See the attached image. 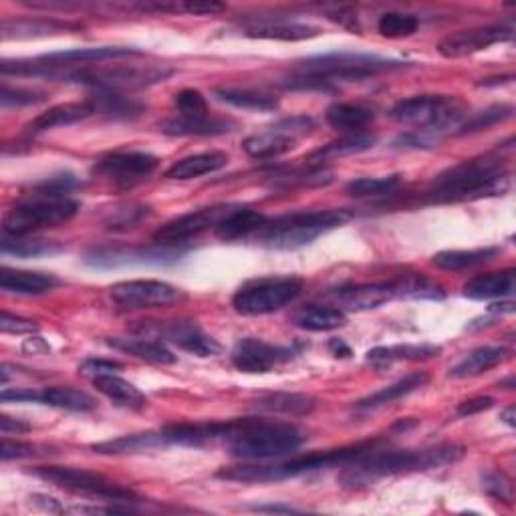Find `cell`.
Wrapping results in <instances>:
<instances>
[{
	"mask_svg": "<svg viewBox=\"0 0 516 516\" xmlns=\"http://www.w3.org/2000/svg\"><path fill=\"white\" fill-rule=\"evenodd\" d=\"M234 127L232 119L204 111L196 115L176 113L160 123V132L172 138H214L232 132Z\"/></svg>",
	"mask_w": 516,
	"mask_h": 516,
	"instance_id": "44dd1931",
	"label": "cell"
},
{
	"mask_svg": "<svg viewBox=\"0 0 516 516\" xmlns=\"http://www.w3.org/2000/svg\"><path fill=\"white\" fill-rule=\"evenodd\" d=\"M186 252L184 246H101L85 254V265L93 269H119L127 265H172Z\"/></svg>",
	"mask_w": 516,
	"mask_h": 516,
	"instance_id": "5bb4252c",
	"label": "cell"
},
{
	"mask_svg": "<svg viewBox=\"0 0 516 516\" xmlns=\"http://www.w3.org/2000/svg\"><path fill=\"white\" fill-rule=\"evenodd\" d=\"M267 216L250 210V208H242L236 206L216 228L218 238L232 242V240H242V238H254L256 232L261 230L267 224Z\"/></svg>",
	"mask_w": 516,
	"mask_h": 516,
	"instance_id": "d6a6232c",
	"label": "cell"
},
{
	"mask_svg": "<svg viewBox=\"0 0 516 516\" xmlns=\"http://www.w3.org/2000/svg\"><path fill=\"white\" fill-rule=\"evenodd\" d=\"M160 432H144V434H132V436H121L115 440H107L101 444H93L91 450L97 454L107 456H121V454H142L154 448H162Z\"/></svg>",
	"mask_w": 516,
	"mask_h": 516,
	"instance_id": "b9f144b4",
	"label": "cell"
},
{
	"mask_svg": "<svg viewBox=\"0 0 516 516\" xmlns=\"http://www.w3.org/2000/svg\"><path fill=\"white\" fill-rule=\"evenodd\" d=\"M174 103H176L178 113H182V115H196V113L208 111V103H206L204 95H202L200 91H196V89H184V91H180V93L176 95Z\"/></svg>",
	"mask_w": 516,
	"mask_h": 516,
	"instance_id": "f5cc1de1",
	"label": "cell"
},
{
	"mask_svg": "<svg viewBox=\"0 0 516 516\" xmlns=\"http://www.w3.org/2000/svg\"><path fill=\"white\" fill-rule=\"evenodd\" d=\"M134 331L154 335L160 341L172 343L196 357H214L220 353V343L202 331L196 321H144Z\"/></svg>",
	"mask_w": 516,
	"mask_h": 516,
	"instance_id": "e0dca14e",
	"label": "cell"
},
{
	"mask_svg": "<svg viewBox=\"0 0 516 516\" xmlns=\"http://www.w3.org/2000/svg\"><path fill=\"white\" fill-rule=\"evenodd\" d=\"M33 474L57 488H63L73 494L103 498L107 502H125L134 504L140 502L142 496L134 492L132 488H125L103 474L83 470V468H71V466H39L33 470Z\"/></svg>",
	"mask_w": 516,
	"mask_h": 516,
	"instance_id": "7c38bea8",
	"label": "cell"
},
{
	"mask_svg": "<svg viewBox=\"0 0 516 516\" xmlns=\"http://www.w3.org/2000/svg\"><path fill=\"white\" fill-rule=\"evenodd\" d=\"M406 63L363 53H327L299 63L287 89H333L337 83H353L400 69Z\"/></svg>",
	"mask_w": 516,
	"mask_h": 516,
	"instance_id": "3957f363",
	"label": "cell"
},
{
	"mask_svg": "<svg viewBox=\"0 0 516 516\" xmlns=\"http://www.w3.org/2000/svg\"><path fill=\"white\" fill-rule=\"evenodd\" d=\"M91 115H95V109H93L89 99L83 101V103H61V105H55V107L47 109L45 113L37 115L33 121H29L25 125V132L31 134V136L45 134V132H51V129H57V127L75 125L79 121H85Z\"/></svg>",
	"mask_w": 516,
	"mask_h": 516,
	"instance_id": "d4e9b609",
	"label": "cell"
},
{
	"mask_svg": "<svg viewBox=\"0 0 516 516\" xmlns=\"http://www.w3.org/2000/svg\"><path fill=\"white\" fill-rule=\"evenodd\" d=\"M228 164V156L222 152H204L178 160L166 170L168 180H194L222 170Z\"/></svg>",
	"mask_w": 516,
	"mask_h": 516,
	"instance_id": "8d00e7d4",
	"label": "cell"
},
{
	"mask_svg": "<svg viewBox=\"0 0 516 516\" xmlns=\"http://www.w3.org/2000/svg\"><path fill=\"white\" fill-rule=\"evenodd\" d=\"M45 454H51V452L47 448H43V446L25 444V442H13L7 436L3 438V446H0V456H3L5 462L21 460V458H35V456H45Z\"/></svg>",
	"mask_w": 516,
	"mask_h": 516,
	"instance_id": "816d5d0a",
	"label": "cell"
},
{
	"mask_svg": "<svg viewBox=\"0 0 516 516\" xmlns=\"http://www.w3.org/2000/svg\"><path fill=\"white\" fill-rule=\"evenodd\" d=\"M79 29L81 25L55 19H7L0 25V37H3V41H29L63 35Z\"/></svg>",
	"mask_w": 516,
	"mask_h": 516,
	"instance_id": "cb8c5ba5",
	"label": "cell"
},
{
	"mask_svg": "<svg viewBox=\"0 0 516 516\" xmlns=\"http://www.w3.org/2000/svg\"><path fill=\"white\" fill-rule=\"evenodd\" d=\"M351 218V212L341 208L293 212L275 220H267V224L256 232L254 240L273 250H295L311 244L329 230L343 226Z\"/></svg>",
	"mask_w": 516,
	"mask_h": 516,
	"instance_id": "8992f818",
	"label": "cell"
},
{
	"mask_svg": "<svg viewBox=\"0 0 516 516\" xmlns=\"http://www.w3.org/2000/svg\"><path fill=\"white\" fill-rule=\"evenodd\" d=\"M329 349H331V353H333L335 357H351V349H349L341 339H333V341L329 343Z\"/></svg>",
	"mask_w": 516,
	"mask_h": 516,
	"instance_id": "91938a15",
	"label": "cell"
},
{
	"mask_svg": "<svg viewBox=\"0 0 516 516\" xmlns=\"http://www.w3.org/2000/svg\"><path fill=\"white\" fill-rule=\"evenodd\" d=\"M107 345L121 351V353L134 355V357H138L142 361H148V363H154V365H174L178 361V357L160 339L113 337V339H107Z\"/></svg>",
	"mask_w": 516,
	"mask_h": 516,
	"instance_id": "83f0119b",
	"label": "cell"
},
{
	"mask_svg": "<svg viewBox=\"0 0 516 516\" xmlns=\"http://www.w3.org/2000/svg\"><path fill=\"white\" fill-rule=\"evenodd\" d=\"M31 430L29 424L21 422V420H15L11 416H0V432H3V436H11V434H27Z\"/></svg>",
	"mask_w": 516,
	"mask_h": 516,
	"instance_id": "6f0895ef",
	"label": "cell"
},
{
	"mask_svg": "<svg viewBox=\"0 0 516 516\" xmlns=\"http://www.w3.org/2000/svg\"><path fill=\"white\" fill-rule=\"evenodd\" d=\"M466 450L458 444H438L422 450H385L383 446L369 452L357 462L345 466L339 476V482L345 488L359 490L375 484L377 480L438 470L462 460Z\"/></svg>",
	"mask_w": 516,
	"mask_h": 516,
	"instance_id": "6da1fadb",
	"label": "cell"
},
{
	"mask_svg": "<svg viewBox=\"0 0 516 516\" xmlns=\"http://www.w3.org/2000/svg\"><path fill=\"white\" fill-rule=\"evenodd\" d=\"M158 166L160 160L148 152H113L103 156L91 172L115 186L129 188L146 182Z\"/></svg>",
	"mask_w": 516,
	"mask_h": 516,
	"instance_id": "ac0fdd59",
	"label": "cell"
},
{
	"mask_svg": "<svg viewBox=\"0 0 516 516\" xmlns=\"http://www.w3.org/2000/svg\"><path fill=\"white\" fill-rule=\"evenodd\" d=\"M291 323L297 329L309 331V333H327L343 327L347 323L345 311L339 307H329V305H309L299 309L293 317Z\"/></svg>",
	"mask_w": 516,
	"mask_h": 516,
	"instance_id": "836d02e7",
	"label": "cell"
},
{
	"mask_svg": "<svg viewBox=\"0 0 516 516\" xmlns=\"http://www.w3.org/2000/svg\"><path fill=\"white\" fill-rule=\"evenodd\" d=\"M498 248L486 246V248H476V250H442L438 254H434L432 265L442 269V271H450V273H458V271H468L474 267H480L492 258H496Z\"/></svg>",
	"mask_w": 516,
	"mask_h": 516,
	"instance_id": "ab89813d",
	"label": "cell"
},
{
	"mask_svg": "<svg viewBox=\"0 0 516 516\" xmlns=\"http://www.w3.org/2000/svg\"><path fill=\"white\" fill-rule=\"evenodd\" d=\"M375 136H369V134H349L341 140H335L331 144H327L325 148L317 150L309 162L311 164H323L327 160H337V158H345V156H353V154H361V152H367L375 146Z\"/></svg>",
	"mask_w": 516,
	"mask_h": 516,
	"instance_id": "7bdbcfd3",
	"label": "cell"
},
{
	"mask_svg": "<svg viewBox=\"0 0 516 516\" xmlns=\"http://www.w3.org/2000/svg\"><path fill=\"white\" fill-rule=\"evenodd\" d=\"M333 301L341 311H369L379 309L385 303L396 299H444L442 287L430 283L420 275L402 277L390 283H363L341 287L331 293Z\"/></svg>",
	"mask_w": 516,
	"mask_h": 516,
	"instance_id": "ba28073f",
	"label": "cell"
},
{
	"mask_svg": "<svg viewBox=\"0 0 516 516\" xmlns=\"http://www.w3.org/2000/svg\"><path fill=\"white\" fill-rule=\"evenodd\" d=\"M390 113L398 123L442 138L448 129L460 125L466 115V105L454 95H414L398 101Z\"/></svg>",
	"mask_w": 516,
	"mask_h": 516,
	"instance_id": "9c48e42d",
	"label": "cell"
},
{
	"mask_svg": "<svg viewBox=\"0 0 516 516\" xmlns=\"http://www.w3.org/2000/svg\"><path fill=\"white\" fill-rule=\"evenodd\" d=\"M420 27V19L406 13H385L377 21V33L385 39L412 37Z\"/></svg>",
	"mask_w": 516,
	"mask_h": 516,
	"instance_id": "7dc6e473",
	"label": "cell"
},
{
	"mask_svg": "<svg viewBox=\"0 0 516 516\" xmlns=\"http://www.w3.org/2000/svg\"><path fill=\"white\" fill-rule=\"evenodd\" d=\"M174 71L158 65L136 67V65H79L67 73V83H79L93 87L95 91H123V89H144L164 83Z\"/></svg>",
	"mask_w": 516,
	"mask_h": 516,
	"instance_id": "30bf717a",
	"label": "cell"
},
{
	"mask_svg": "<svg viewBox=\"0 0 516 516\" xmlns=\"http://www.w3.org/2000/svg\"><path fill=\"white\" fill-rule=\"evenodd\" d=\"M232 363L242 373H269L295 357V349L271 345L263 339L246 337L232 349Z\"/></svg>",
	"mask_w": 516,
	"mask_h": 516,
	"instance_id": "d6986e66",
	"label": "cell"
},
{
	"mask_svg": "<svg viewBox=\"0 0 516 516\" xmlns=\"http://www.w3.org/2000/svg\"><path fill=\"white\" fill-rule=\"evenodd\" d=\"M240 33L250 39H267V41H307L321 35L319 27L299 23L285 17H258L244 21L240 25Z\"/></svg>",
	"mask_w": 516,
	"mask_h": 516,
	"instance_id": "7402d4cb",
	"label": "cell"
},
{
	"mask_svg": "<svg viewBox=\"0 0 516 516\" xmlns=\"http://www.w3.org/2000/svg\"><path fill=\"white\" fill-rule=\"evenodd\" d=\"M402 186V176H379V178H359L347 184V194L353 198H375L392 194Z\"/></svg>",
	"mask_w": 516,
	"mask_h": 516,
	"instance_id": "bcb514c9",
	"label": "cell"
},
{
	"mask_svg": "<svg viewBox=\"0 0 516 516\" xmlns=\"http://www.w3.org/2000/svg\"><path fill=\"white\" fill-rule=\"evenodd\" d=\"M91 381L95 385V390L99 394H103L117 408L132 410V412H142V410L148 408L146 394L140 392L134 383H129L123 377H119L117 373L99 375V377H95Z\"/></svg>",
	"mask_w": 516,
	"mask_h": 516,
	"instance_id": "4316f807",
	"label": "cell"
},
{
	"mask_svg": "<svg viewBox=\"0 0 516 516\" xmlns=\"http://www.w3.org/2000/svg\"><path fill=\"white\" fill-rule=\"evenodd\" d=\"M305 440V432L291 422L244 418L230 420V432L224 440V446L234 458L273 460L299 450Z\"/></svg>",
	"mask_w": 516,
	"mask_h": 516,
	"instance_id": "277c9868",
	"label": "cell"
},
{
	"mask_svg": "<svg viewBox=\"0 0 516 516\" xmlns=\"http://www.w3.org/2000/svg\"><path fill=\"white\" fill-rule=\"evenodd\" d=\"M35 404L65 410V412H75V414H87L97 408V402L69 385H53V387H43V390L35 392Z\"/></svg>",
	"mask_w": 516,
	"mask_h": 516,
	"instance_id": "f1b7e54d",
	"label": "cell"
},
{
	"mask_svg": "<svg viewBox=\"0 0 516 516\" xmlns=\"http://www.w3.org/2000/svg\"><path fill=\"white\" fill-rule=\"evenodd\" d=\"M109 297L121 311H146V309H166L180 305L188 295L164 281H123L109 289Z\"/></svg>",
	"mask_w": 516,
	"mask_h": 516,
	"instance_id": "9a60e30c",
	"label": "cell"
},
{
	"mask_svg": "<svg viewBox=\"0 0 516 516\" xmlns=\"http://www.w3.org/2000/svg\"><path fill=\"white\" fill-rule=\"evenodd\" d=\"M381 440H369V442H359L351 444L345 448L337 450H325L317 454H307L299 456L281 464H240V466H230L222 468L216 476L220 480H230V482H242V484H263V482H279L287 478H297L303 474L311 472H321L337 466H349L351 462L361 460L369 452L381 448Z\"/></svg>",
	"mask_w": 516,
	"mask_h": 516,
	"instance_id": "7a4b0ae2",
	"label": "cell"
},
{
	"mask_svg": "<svg viewBox=\"0 0 516 516\" xmlns=\"http://www.w3.org/2000/svg\"><path fill=\"white\" fill-rule=\"evenodd\" d=\"M3 254H13L17 258H37L45 254H57L63 250L59 242L43 240V238H29V236H5L0 240Z\"/></svg>",
	"mask_w": 516,
	"mask_h": 516,
	"instance_id": "ee69618b",
	"label": "cell"
},
{
	"mask_svg": "<svg viewBox=\"0 0 516 516\" xmlns=\"http://www.w3.org/2000/svg\"><path fill=\"white\" fill-rule=\"evenodd\" d=\"M238 204H214L206 208H198L194 212L182 214L154 232V242L162 246H182L184 242L208 232L216 230L218 224L236 208Z\"/></svg>",
	"mask_w": 516,
	"mask_h": 516,
	"instance_id": "2e32d148",
	"label": "cell"
},
{
	"mask_svg": "<svg viewBox=\"0 0 516 516\" xmlns=\"http://www.w3.org/2000/svg\"><path fill=\"white\" fill-rule=\"evenodd\" d=\"M512 39H514V27L500 23V25L458 31V33L446 37L438 45V51L446 59H462V57L486 51L492 45L510 43Z\"/></svg>",
	"mask_w": 516,
	"mask_h": 516,
	"instance_id": "ffe728a7",
	"label": "cell"
},
{
	"mask_svg": "<svg viewBox=\"0 0 516 516\" xmlns=\"http://www.w3.org/2000/svg\"><path fill=\"white\" fill-rule=\"evenodd\" d=\"M0 331L3 333H15V335H23V333H35L39 331V325L31 319H23L11 313H3L0 315Z\"/></svg>",
	"mask_w": 516,
	"mask_h": 516,
	"instance_id": "11a10c76",
	"label": "cell"
},
{
	"mask_svg": "<svg viewBox=\"0 0 516 516\" xmlns=\"http://www.w3.org/2000/svg\"><path fill=\"white\" fill-rule=\"evenodd\" d=\"M430 381V375L424 373V371H414V373H408L406 377L398 379L396 383L383 387V390L359 400L355 406H353V414L361 416V414H371V412H377L381 408H387L392 406L394 402L402 400V398H408L410 394L422 390V387Z\"/></svg>",
	"mask_w": 516,
	"mask_h": 516,
	"instance_id": "603a6c76",
	"label": "cell"
},
{
	"mask_svg": "<svg viewBox=\"0 0 516 516\" xmlns=\"http://www.w3.org/2000/svg\"><path fill=\"white\" fill-rule=\"evenodd\" d=\"M327 123L339 132L349 134H363L365 127H369L375 119V113L359 103H335L325 113Z\"/></svg>",
	"mask_w": 516,
	"mask_h": 516,
	"instance_id": "74e56055",
	"label": "cell"
},
{
	"mask_svg": "<svg viewBox=\"0 0 516 516\" xmlns=\"http://www.w3.org/2000/svg\"><path fill=\"white\" fill-rule=\"evenodd\" d=\"M514 283H516V271L506 269V271L478 275L472 281H468L462 287V291H464V297L472 301H490V299H500L510 295L514 291Z\"/></svg>",
	"mask_w": 516,
	"mask_h": 516,
	"instance_id": "4dcf8cb0",
	"label": "cell"
},
{
	"mask_svg": "<svg viewBox=\"0 0 516 516\" xmlns=\"http://www.w3.org/2000/svg\"><path fill=\"white\" fill-rule=\"evenodd\" d=\"M95 113H101L109 119H136L146 111V103L136 97H127L121 91H95L89 97Z\"/></svg>",
	"mask_w": 516,
	"mask_h": 516,
	"instance_id": "1f68e13d",
	"label": "cell"
},
{
	"mask_svg": "<svg viewBox=\"0 0 516 516\" xmlns=\"http://www.w3.org/2000/svg\"><path fill=\"white\" fill-rule=\"evenodd\" d=\"M482 488L496 500L512 502L514 500V484L504 472H488L482 478Z\"/></svg>",
	"mask_w": 516,
	"mask_h": 516,
	"instance_id": "681fc988",
	"label": "cell"
},
{
	"mask_svg": "<svg viewBox=\"0 0 516 516\" xmlns=\"http://www.w3.org/2000/svg\"><path fill=\"white\" fill-rule=\"evenodd\" d=\"M79 212V202L69 194L35 188L21 198L3 220L5 236H29L41 228H55L69 222Z\"/></svg>",
	"mask_w": 516,
	"mask_h": 516,
	"instance_id": "52a82bcc",
	"label": "cell"
},
{
	"mask_svg": "<svg viewBox=\"0 0 516 516\" xmlns=\"http://www.w3.org/2000/svg\"><path fill=\"white\" fill-rule=\"evenodd\" d=\"M252 510L256 512H301V508H295V506H285V504H269V506H254Z\"/></svg>",
	"mask_w": 516,
	"mask_h": 516,
	"instance_id": "680465c9",
	"label": "cell"
},
{
	"mask_svg": "<svg viewBox=\"0 0 516 516\" xmlns=\"http://www.w3.org/2000/svg\"><path fill=\"white\" fill-rule=\"evenodd\" d=\"M315 129V121L307 115H295L281 119L263 132L252 134L242 142V150L254 160H273L297 148L299 140Z\"/></svg>",
	"mask_w": 516,
	"mask_h": 516,
	"instance_id": "4fadbf2b",
	"label": "cell"
},
{
	"mask_svg": "<svg viewBox=\"0 0 516 516\" xmlns=\"http://www.w3.org/2000/svg\"><path fill=\"white\" fill-rule=\"evenodd\" d=\"M514 412H516V408H514V406H508L504 412H500V420H502V422H506L510 428H514V426H516Z\"/></svg>",
	"mask_w": 516,
	"mask_h": 516,
	"instance_id": "94428289",
	"label": "cell"
},
{
	"mask_svg": "<svg viewBox=\"0 0 516 516\" xmlns=\"http://www.w3.org/2000/svg\"><path fill=\"white\" fill-rule=\"evenodd\" d=\"M59 285V279L49 273L35 271H19L3 267L0 271V289L9 295L19 297H39L51 293Z\"/></svg>",
	"mask_w": 516,
	"mask_h": 516,
	"instance_id": "484cf974",
	"label": "cell"
},
{
	"mask_svg": "<svg viewBox=\"0 0 516 516\" xmlns=\"http://www.w3.org/2000/svg\"><path fill=\"white\" fill-rule=\"evenodd\" d=\"M494 406V400L488 398V396H478V398H470V400H464L458 404L456 408V414L462 416V418H468V416H476L480 412H486Z\"/></svg>",
	"mask_w": 516,
	"mask_h": 516,
	"instance_id": "9f6ffc18",
	"label": "cell"
},
{
	"mask_svg": "<svg viewBox=\"0 0 516 516\" xmlns=\"http://www.w3.org/2000/svg\"><path fill=\"white\" fill-rule=\"evenodd\" d=\"M45 101V93L39 91H25V89H13L9 85H3V93H0V105L5 109L9 107H27L37 105Z\"/></svg>",
	"mask_w": 516,
	"mask_h": 516,
	"instance_id": "f907efd6",
	"label": "cell"
},
{
	"mask_svg": "<svg viewBox=\"0 0 516 516\" xmlns=\"http://www.w3.org/2000/svg\"><path fill=\"white\" fill-rule=\"evenodd\" d=\"M510 351L500 345H486L470 351L460 363H456L450 369V377L454 379H468V377H478L496 365L504 363L508 359Z\"/></svg>",
	"mask_w": 516,
	"mask_h": 516,
	"instance_id": "e575fe53",
	"label": "cell"
},
{
	"mask_svg": "<svg viewBox=\"0 0 516 516\" xmlns=\"http://www.w3.org/2000/svg\"><path fill=\"white\" fill-rule=\"evenodd\" d=\"M510 186V172L504 160L484 156L466 160L442 172L426 192L430 202H464L502 194Z\"/></svg>",
	"mask_w": 516,
	"mask_h": 516,
	"instance_id": "5b68a950",
	"label": "cell"
},
{
	"mask_svg": "<svg viewBox=\"0 0 516 516\" xmlns=\"http://www.w3.org/2000/svg\"><path fill=\"white\" fill-rule=\"evenodd\" d=\"M121 369H123V365L119 361H111V359H87L79 365V373L89 379H95V377L107 375V373H117Z\"/></svg>",
	"mask_w": 516,
	"mask_h": 516,
	"instance_id": "db71d44e",
	"label": "cell"
},
{
	"mask_svg": "<svg viewBox=\"0 0 516 516\" xmlns=\"http://www.w3.org/2000/svg\"><path fill=\"white\" fill-rule=\"evenodd\" d=\"M301 291L303 281L299 277H258L238 287L232 297V307L244 317L271 315L291 305Z\"/></svg>",
	"mask_w": 516,
	"mask_h": 516,
	"instance_id": "8fae6325",
	"label": "cell"
},
{
	"mask_svg": "<svg viewBox=\"0 0 516 516\" xmlns=\"http://www.w3.org/2000/svg\"><path fill=\"white\" fill-rule=\"evenodd\" d=\"M140 55H144V53L134 47H89V49H71V51L49 53L45 57L59 65L79 67V65H91V63H101V61H109V59H125V57H140Z\"/></svg>",
	"mask_w": 516,
	"mask_h": 516,
	"instance_id": "d590c367",
	"label": "cell"
},
{
	"mask_svg": "<svg viewBox=\"0 0 516 516\" xmlns=\"http://www.w3.org/2000/svg\"><path fill=\"white\" fill-rule=\"evenodd\" d=\"M150 216H152V208L150 206L138 204V202H129V204H121V206L113 208L103 218V226L107 230H113V232H125V230L138 228Z\"/></svg>",
	"mask_w": 516,
	"mask_h": 516,
	"instance_id": "f6af8a7d",
	"label": "cell"
},
{
	"mask_svg": "<svg viewBox=\"0 0 516 516\" xmlns=\"http://www.w3.org/2000/svg\"><path fill=\"white\" fill-rule=\"evenodd\" d=\"M442 353V349L438 345H390V347H375L371 351H367L365 355V363L377 369L390 367L398 361H424V359H432L438 357Z\"/></svg>",
	"mask_w": 516,
	"mask_h": 516,
	"instance_id": "f546056e",
	"label": "cell"
},
{
	"mask_svg": "<svg viewBox=\"0 0 516 516\" xmlns=\"http://www.w3.org/2000/svg\"><path fill=\"white\" fill-rule=\"evenodd\" d=\"M214 97L222 103H228L232 107L238 109H246V111H273L279 107V99L269 95V93H261L254 89H240V87H216L214 89Z\"/></svg>",
	"mask_w": 516,
	"mask_h": 516,
	"instance_id": "60d3db41",
	"label": "cell"
},
{
	"mask_svg": "<svg viewBox=\"0 0 516 516\" xmlns=\"http://www.w3.org/2000/svg\"><path fill=\"white\" fill-rule=\"evenodd\" d=\"M254 408L267 414H285V416H309L317 408V400L307 394H267L254 402Z\"/></svg>",
	"mask_w": 516,
	"mask_h": 516,
	"instance_id": "f35d334b",
	"label": "cell"
},
{
	"mask_svg": "<svg viewBox=\"0 0 516 516\" xmlns=\"http://www.w3.org/2000/svg\"><path fill=\"white\" fill-rule=\"evenodd\" d=\"M512 113H514V107L508 105V103H500V105L486 107L484 111L474 113L468 121H464V123L460 125V132H458V134H460V136H466V134L482 132V129H490L492 125L510 119Z\"/></svg>",
	"mask_w": 516,
	"mask_h": 516,
	"instance_id": "c3c4849f",
	"label": "cell"
}]
</instances>
